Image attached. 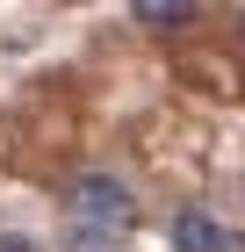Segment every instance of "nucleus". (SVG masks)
<instances>
[{
    "label": "nucleus",
    "instance_id": "obj_5",
    "mask_svg": "<svg viewBox=\"0 0 245 252\" xmlns=\"http://www.w3.org/2000/svg\"><path fill=\"white\" fill-rule=\"evenodd\" d=\"M0 252H43L36 238H22V231H0Z\"/></svg>",
    "mask_w": 245,
    "mask_h": 252
},
{
    "label": "nucleus",
    "instance_id": "obj_4",
    "mask_svg": "<svg viewBox=\"0 0 245 252\" xmlns=\"http://www.w3.org/2000/svg\"><path fill=\"white\" fill-rule=\"evenodd\" d=\"M58 252H115V238H108V231H87V223H72Z\"/></svg>",
    "mask_w": 245,
    "mask_h": 252
},
{
    "label": "nucleus",
    "instance_id": "obj_3",
    "mask_svg": "<svg viewBox=\"0 0 245 252\" xmlns=\"http://www.w3.org/2000/svg\"><path fill=\"white\" fill-rule=\"evenodd\" d=\"M130 15L144 22V29H188V22H195V0H137Z\"/></svg>",
    "mask_w": 245,
    "mask_h": 252
},
{
    "label": "nucleus",
    "instance_id": "obj_2",
    "mask_svg": "<svg viewBox=\"0 0 245 252\" xmlns=\"http://www.w3.org/2000/svg\"><path fill=\"white\" fill-rule=\"evenodd\" d=\"M224 245H231V231L216 223V216H202V209L173 216V252H224Z\"/></svg>",
    "mask_w": 245,
    "mask_h": 252
},
{
    "label": "nucleus",
    "instance_id": "obj_7",
    "mask_svg": "<svg viewBox=\"0 0 245 252\" xmlns=\"http://www.w3.org/2000/svg\"><path fill=\"white\" fill-rule=\"evenodd\" d=\"M238 29H245V7H238Z\"/></svg>",
    "mask_w": 245,
    "mask_h": 252
},
{
    "label": "nucleus",
    "instance_id": "obj_6",
    "mask_svg": "<svg viewBox=\"0 0 245 252\" xmlns=\"http://www.w3.org/2000/svg\"><path fill=\"white\" fill-rule=\"evenodd\" d=\"M224 252H245V238H238V231H231V245H224Z\"/></svg>",
    "mask_w": 245,
    "mask_h": 252
},
{
    "label": "nucleus",
    "instance_id": "obj_1",
    "mask_svg": "<svg viewBox=\"0 0 245 252\" xmlns=\"http://www.w3.org/2000/svg\"><path fill=\"white\" fill-rule=\"evenodd\" d=\"M65 202H72V223H87V231H123L137 216V194H130V180L123 173H72V188H65Z\"/></svg>",
    "mask_w": 245,
    "mask_h": 252
}]
</instances>
